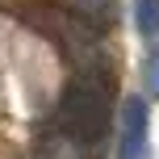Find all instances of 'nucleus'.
<instances>
[{"instance_id": "nucleus-2", "label": "nucleus", "mask_w": 159, "mask_h": 159, "mask_svg": "<svg viewBox=\"0 0 159 159\" xmlns=\"http://www.w3.org/2000/svg\"><path fill=\"white\" fill-rule=\"evenodd\" d=\"M147 101L126 96L121 105V159H147Z\"/></svg>"}, {"instance_id": "nucleus-3", "label": "nucleus", "mask_w": 159, "mask_h": 159, "mask_svg": "<svg viewBox=\"0 0 159 159\" xmlns=\"http://www.w3.org/2000/svg\"><path fill=\"white\" fill-rule=\"evenodd\" d=\"M134 25L143 38L159 34V0H134Z\"/></svg>"}, {"instance_id": "nucleus-4", "label": "nucleus", "mask_w": 159, "mask_h": 159, "mask_svg": "<svg viewBox=\"0 0 159 159\" xmlns=\"http://www.w3.org/2000/svg\"><path fill=\"white\" fill-rule=\"evenodd\" d=\"M147 92L159 96V46L147 55Z\"/></svg>"}, {"instance_id": "nucleus-1", "label": "nucleus", "mask_w": 159, "mask_h": 159, "mask_svg": "<svg viewBox=\"0 0 159 159\" xmlns=\"http://www.w3.org/2000/svg\"><path fill=\"white\" fill-rule=\"evenodd\" d=\"M59 121L75 143H96L109 126V101H105V88L96 80H75L67 88L63 105H59Z\"/></svg>"}]
</instances>
